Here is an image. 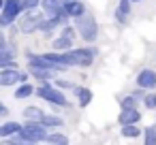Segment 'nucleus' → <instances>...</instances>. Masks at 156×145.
<instances>
[{"label":"nucleus","mask_w":156,"mask_h":145,"mask_svg":"<svg viewBox=\"0 0 156 145\" xmlns=\"http://www.w3.org/2000/svg\"><path fill=\"white\" fill-rule=\"evenodd\" d=\"M130 94H133V96H135V98H137V100H143V98H145V94H147V92H145V90H143V88H135V90H130Z\"/></svg>","instance_id":"nucleus-30"},{"label":"nucleus","mask_w":156,"mask_h":145,"mask_svg":"<svg viewBox=\"0 0 156 145\" xmlns=\"http://www.w3.org/2000/svg\"><path fill=\"white\" fill-rule=\"evenodd\" d=\"M43 145H51V143H43Z\"/></svg>","instance_id":"nucleus-38"},{"label":"nucleus","mask_w":156,"mask_h":145,"mask_svg":"<svg viewBox=\"0 0 156 145\" xmlns=\"http://www.w3.org/2000/svg\"><path fill=\"white\" fill-rule=\"evenodd\" d=\"M141 122V109H120L118 113V124L120 126H130Z\"/></svg>","instance_id":"nucleus-8"},{"label":"nucleus","mask_w":156,"mask_h":145,"mask_svg":"<svg viewBox=\"0 0 156 145\" xmlns=\"http://www.w3.org/2000/svg\"><path fill=\"white\" fill-rule=\"evenodd\" d=\"M141 105H143L147 111H154V113H156V90H154V92H147L145 98L141 100Z\"/></svg>","instance_id":"nucleus-26"},{"label":"nucleus","mask_w":156,"mask_h":145,"mask_svg":"<svg viewBox=\"0 0 156 145\" xmlns=\"http://www.w3.org/2000/svg\"><path fill=\"white\" fill-rule=\"evenodd\" d=\"M41 11H43L47 17H56V15L64 13L62 0H41Z\"/></svg>","instance_id":"nucleus-14"},{"label":"nucleus","mask_w":156,"mask_h":145,"mask_svg":"<svg viewBox=\"0 0 156 145\" xmlns=\"http://www.w3.org/2000/svg\"><path fill=\"white\" fill-rule=\"evenodd\" d=\"M24 122H0V139H13L22 130Z\"/></svg>","instance_id":"nucleus-15"},{"label":"nucleus","mask_w":156,"mask_h":145,"mask_svg":"<svg viewBox=\"0 0 156 145\" xmlns=\"http://www.w3.org/2000/svg\"><path fill=\"white\" fill-rule=\"evenodd\" d=\"M20 83V68H2L0 71V88H15Z\"/></svg>","instance_id":"nucleus-9"},{"label":"nucleus","mask_w":156,"mask_h":145,"mask_svg":"<svg viewBox=\"0 0 156 145\" xmlns=\"http://www.w3.org/2000/svg\"><path fill=\"white\" fill-rule=\"evenodd\" d=\"M154 122H156V117H154Z\"/></svg>","instance_id":"nucleus-39"},{"label":"nucleus","mask_w":156,"mask_h":145,"mask_svg":"<svg viewBox=\"0 0 156 145\" xmlns=\"http://www.w3.org/2000/svg\"><path fill=\"white\" fill-rule=\"evenodd\" d=\"M54 85H56V88H60L62 92H64V90H66V92H73L77 83H75V81H71L69 77H60V75H58V77L54 79Z\"/></svg>","instance_id":"nucleus-24"},{"label":"nucleus","mask_w":156,"mask_h":145,"mask_svg":"<svg viewBox=\"0 0 156 145\" xmlns=\"http://www.w3.org/2000/svg\"><path fill=\"white\" fill-rule=\"evenodd\" d=\"M130 13H133V2L130 0H118L115 9H113V22L118 26H126L128 19H130Z\"/></svg>","instance_id":"nucleus-7"},{"label":"nucleus","mask_w":156,"mask_h":145,"mask_svg":"<svg viewBox=\"0 0 156 145\" xmlns=\"http://www.w3.org/2000/svg\"><path fill=\"white\" fill-rule=\"evenodd\" d=\"M7 45H9V36H7V32H5V30H0V51H2Z\"/></svg>","instance_id":"nucleus-31"},{"label":"nucleus","mask_w":156,"mask_h":145,"mask_svg":"<svg viewBox=\"0 0 156 145\" xmlns=\"http://www.w3.org/2000/svg\"><path fill=\"white\" fill-rule=\"evenodd\" d=\"M73 26L77 28V34H79V39L83 41V45H94V43L98 41L101 30H98V22H96L94 15L86 13L83 17L73 19Z\"/></svg>","instance_id":"nucleus-3"},{"label":"nucleus","mask_w":156,"mask_h":145,"mask_svg":"<svg viewBox=\"0 0 156 145\" xmlns=\"http://www.w3.org/2000/svg\"><path fill=\"white\" fill-rule=\"evenodd\" d=\"M37 94V83L34 81H26V83H17L15 85V92H13V98L15 100H26L30 96Z\"/></svg>","instance_id":"nucleus-10"},{"label":"nucleus","mask_w":156,"mask_h":145,"mask_svg":"<svg viewBox=\"0 0 156 145\" xmlns=\"http://www.w3.org/2000/svg\"><path fill=\"white\" fill-rule=\"evenodd\" d=\"M41 122H43V126L49 128V130H60V128L64 126V117H62V115H54V113H45Z\"/></svg>","instance_id":"nucleus-18"},{"label":"nucleus","mask_w":156,"mask_h":145,"mask_svg":"<svg viewBox=\"0 0 156 145\" xmlns=\"http://www.w3.org/2000/svg\"><path fill=\"white\" fill-rule=\"evenodd\" d=\"M24 11H39L41 9V0H22Z\"/></svg>","instance_id":"nucleus-28"},{"label":"nucleus","mask_w":156,"mask_h":145,"mask_svg":"<svg viewBox=\"0 0 156 145\" xmlns=\"http://www.w3.org/2000/svg\"><path fill=\"white\" fill-rule=\"evenodd\" d=\"M41 100L58 107V109H71V100L66 98V94L54 85V81H45V83H37V94Z\"/></svg>","instance_id":"nucleus-2"},{"label":"nucleus","mask_w":156,"mask_h":145,"mask_svg":"<svg viewBox=\"0 0 156 145\" xmlns=\"http://www.w3.org/2000/svg\"><path fill=\"white\" fill-rule=\"evenodd\" d=\"M62 9H64V13H66L71 19H79V17H83V15L88 13V7H86L83 0H75V2L66 5V7H62Z\"/></svg>","instance_id":"nucleus-13"},{"label":"nucleus","mask_w":156,"mask_h":145,"mask_svg":"<svg viewBox=\"0 0 156 145\" xmlns=\"http://www.w3.org/2000/svg\"><path fill=\"white\" fill-rule=\"evenodd\" d=\"M135 85L137 88H143L145 92H154L156 90V71L154 68H141L135 77Z\"/></svg>","instance_id":"nucleus-6"},{"label":"nucleus","mask_w":156,"mask_h":145,"mask_svg":"<svg viewBox=\"0 0 156 145\" xmlns=\"http://www.w3.org/2000/svg\"><path fill=\"white\" fill-rule=\"evenodd\" d=\"M13 139H15V136H13ZM15 141H17L20 145H41V143H34V141H22V139H15Z\"/></svg>","instance_id":"nucleus-33"},{"label":"nucleus","mask_w":156,"mask_h":145,"mask_svg":"<svg viewBox=\"0 0 156 145\" xmlns=\"http://www.w3.org/2000/svg\"><path fill=\"white\" fill-rule=\"evenodd\" d=\"M120 134H122V139H141V136H143V128H141L139 124L120 126Z\"/></svg>","instance_id":"nucleus-19"},{"label":"nucleus","mask_w":156,"mask_h":145,"mask_svg":"<svg viewBox=\"0 0 156 145\" xmlns=\"http://www.w3.org/2000/svg\"><path fill=\"white\" fill-rule=\"evenodd\" d=\"M71 2H75V0H62V7H66V5H71Z\"/></svg>","instance_id":"nucleus-34"},{"label":"nucleus","mask_w":156,"mask_h":145,"mask_svg":"<svg viewBox=\"0 0 156 145\" xmlns=\"http://www.w3.org/2000/svg\"><path fill=\"white\" fill-rule=\"evenodd\" d=\"M73 94H75V98H77V105L83 109V107H88L90 102H92V98H94V92L90 90V88H86V85H75V90H73Z\"/></svg>","instance_id":"nucleus-12"},{"label":"nucleus","mask_w":156,"mask_h":145,"mask_svg":"<svg viewBox=\"0 0 156 145\" xmlns=\"http://www.w3.org/2000/svg\"><path fill=\"white\" fill-rule=\"evenodd\" d=\"M130 2H133V5H135V2H143V0H130Z\"/></svg>","instance_id":"nucleus-36"},{"label":"nucleus","mask_w":156,"mask_h":145,"mask_svg":"<svg viewBox=\"0 0 156 145\" xmlns=\"http://www.w3.org/2000/svg\"><path fill=\"white\" fill-rule=\"evenodd\" d=\"M2 13H7V15L20 19V17L24 15V5H22V0H5V9H2Z\"/></svg>","instance_id":"nucleus-16"},{"label":"nucleus","mask_w":156,"mask_h":145,"mask_svg":"<svg viewBox=\"0 0 156 145\" xmlns=\"http://www.w3.org/2000/svg\"><path fill=\"white\" fill-rule=\"evenodd\" d=\"M49 128L43 126V122H26L22 124V130L15 134V139H22V141H34V143H45L47 136H49Z\"/></svg>","instance_id":"nucleus-4"},{"label":"nucleus","mask_w":156,"mask_h":145,"mask_svg":"<svg viewBox=\"0 0 156 145\" xmlns=\"http://www.w3.org/2000/svg\"><path fill=\"white\" fill-rule=\"evenodd\" d=\"M58 34H60V36H64V39H71V41L79 39V34H77V28H75L73 24H69V26L60 28V30H58Z\"/></svg>","instance_id":"nucleus-25"},{"label":"nucleus","mask_w":156,"mask_h":145,"mask_svg":"<svg viewBox=\"0 0 156 145\" xmlns=\"http://www.w3.org/2000/svg\"><path fill=\"white\" fill-rule=\"evenodd\" d=\"M47 15L39 9V11H24V15L17 19V26H20V30H22V34H39V28H41V24H43V19H45Z\"/></svg>","instance_id":"nucleus-5"},{"label":"nucleus","mask_w":156,"mask_h":145,"mask_svg":"<svg viewBox=\"0 0 156 145\" xmlns=\"http://www.w3.org/2000/svg\"><path fill=\"white\" fill-rule=\"evenodd\" d=\"M118 105H120V109H139L141 100H137V98L128 92V94H124V96L118 100Z\"/></svg>","instance_id":"nucleus-21"},{"label":"nucleus","mask_w":156,"mask_h":145,"mask_svg":"<svg viewBox=\"0 0 156 145\" xmlns=\"http://www.w3.org/2000/svg\"><path fill=\"white\" fill-rule=\"evenodd\" d=\"M64 54V62L69 68H90L96 58L101 56L98 47L96 45H83V47H73L69 51H62Z\"/></svg>","instance_id":"nucleus-1"},{"label":"nucleus","mask_w":156,"mask_h":145,"mask_svg":"<svg viewBox=\"0 0 156 145\" xmlns=\"http://www.w3.org/2000/svg\"><path fill=\"white\" fill-rule=\"evenodd\" d=\"M2 105H5V102H2V100H0V107H2Z\"/></svg>","instance_id":"nucleus-37"},{"label":"nucleus","mask_w":156,"mask_h":145,"mask_svg":"<svg viewBox=\"0 0 156 145\" xmlns=\"http://www.w3.org/2000/svg\"><path fill=\"white\" fill-rule=\"evenodd\" d=\"M143 145H156V122L143 128Z\"/></svg>","instance_id":"nucleus-23"},{"label":"nucleus","mask_w":156,"mask_h":145,"mask_svg":"<svg viewBox=\"0 0 156 145\" xmlns=\"http://www.w3.org/2000/svg\"><path fill=\"white\" fill-rule=\"evenodd\" d=\"M45 143H51V145H69V136L64 132H60V130H51Z\"/></svg>","instance_id":"nucleus-22"},{"label":"nucleus","mask_w":156,"mask_h":145,"mask_svg":"<svg viewBox=\"0 0 156 145\" xmlns=\"http://www.w3.org/2000/svg\"><path fill=\"white\" fill-rule=\"evenodd\" d=\"M22 115H24L26 122H41L43 115H45V111H43L41 107H37V105H28V107H24Z\"/></svg>","instance_id":"nucleus-17"},{"label":"nucleus","mask_w":156,"mask_h":145,"mask_svg":"<svg viewBox=\"0 0 156 145\" xmlns=\"http://www.w3.org/2000/svg\"><path fill=\"white\" fill-rule=\"evenodd\" d=\"M2 9H5V0H0V13H2Z\"/></svg>","instance_id":"nucleus-35"},{"label":"nucleus","mask_w":156,"mask_h":145,"mask_svg":"<svg viewBox=\"0 0 156 145\" xmlns=\"http://www.w3.org/2000/svg\"><path fill=\"white\" fill-rule=\"evenodd\" d=\"M28 73H30V77H32V81H34V83L54 81V79L58 77V73H56V71H51V68H28Z\"/></svg>","instance_id":"nucleus-11"},{"label":"nucleus","mask_w":156,"mask_h":145,"mask_svg":"<svg viewBox=\"0 0 156 145\" xmlns=\"http://www.w3.org/2000/svg\"><path fill=\"white\" fill-rule=\"evenodd\" d=\"M51 43V49L54 51H69V49H73L75 47V41H71V39H64V36H56L54 41H49Z\"/></svg>","instance_id":"nucleus-20"},{"label":"nucleus","mask_w":156,"mask_h":145,"mask_svg":"<svg viewBox=\"0 0 156 145\" xmlns=\"http://www.w3.org/2000/svg\"><path fill=\"white\" fill-rule=\"evenodd\" d=\"M17 19L15 17H11V15H7V13H0V30H9V26H13Z\"/></svg>","instance_id":"nucleus-27"},{"label":"nucleus","mask_w":156,"mask_h":145,"mask_svg":"<svg viewBox=\"0 0 156 145\" xmlns=\"http://www.w3.org/2000/svg\"><path fill=\"white\" fill-rule=\"evenodd\" d=\"M0 145H20L15 139H0Z\"/></svg>","instance_id":"nucleus-32"},{"label":"nucleus","mask_w":156,"mask_h":145,"mask_svg":"<svg viewBox=\"0 0 156 145\" xmlns=\"http://www.w3.org/2000/svg\"><path fill=\"white\" fill-rule=\"evenodd\" d=\"M20 34H22V30H20V26H17V22H15L13 26H9V30H7L9 41H15V36H20Z\"/></svg>","instance_id":"nucleus-29"}]
</instances>
